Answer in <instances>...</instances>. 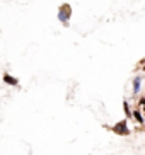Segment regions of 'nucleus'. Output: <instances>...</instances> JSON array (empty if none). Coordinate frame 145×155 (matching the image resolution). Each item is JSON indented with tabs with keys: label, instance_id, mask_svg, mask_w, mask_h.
Listing matches in <instances>:
<instances>
[{
	"label": "nucleus",
	"instance_id": "nucleus-1",
	"mask_svg": "<svg viewBox=\"0 0 145 155\" xmlns=\"http://www.w3.org/2000/svg\"><path fill=\"white\" fill-rule=\"evenodd\" d=\"M70 17H72V7H70V4H62V5H60V9H58L60 22L63 24V26H68Z\"/></svg>",
	"mask_w": 145,
	"mask_h": 155
},
{
	"label": "nucleus",
	"instance_id": "nucleus-2",
	"mask_svg": "<svg viewBox=\"0 0 145 155\" xmlns=\"http://www.w3.org/2000/svg\"><path fill=\"white\" fill-rule=\"evenodd\" d=\"M111 131L116 133V135H120V137H128V135L132 133V130L128 128L126 121L121 119V121H118V123H114L113 126H111Z\"/></svg>",
	"mask_w": 145,
	"mask_h": 155
},
{
	"label": "nucleus",
	"instance_id": "nucleus-3",
	"mask_svg": "<svg viewBox=\"0 0 145 155\" xmlns=\"http://www.w3.org/2000/svg\"><path fill=\"white\" fill-rule=\"evenodd\" d=\"M140 85H142V77H140V75L133 77V89H132V96L133 97L138 96V92H140Z\"/></svg>",
	"mask_w": 145,
	"mask_h": 155
},
{
	"label": "nucleus",
	"instance_id": "nucleus-4",
	"mask_svg": "<svg viewBox=\"0 0 145 155\" xmlns=\"http://www.w3.org/2000/svg\"><path fill=\"white\" fill-rule=\"evenodd\" d=\"M2 80H4L7 85H12V87H17V85H19V80H17L15 77H12V75H9V73H4Z\"/></svg>",
	"mask_w": 145,
	"mask_h": 155
},
{
	"label": "nucleus",
	"instance_id": "nucleus-5",
	"mask_svg": "<svg viewBox=\"0 0 145 155\" xmlns=\"http://www.w3.org/2000/svg\"><path fill=\"white\" fill-rule=\"evenodd\" d=\"M132 118L135 119L138 124H143L145 123V118H143V113L142 111H138V109H135V111H132Z\"/></svg>",
	"mask_w": 145,
	"mask_h": 155
},
{
	"label": "nucleus",
	"instance_id": "nucleus-6",
	"mask_svg": "<svg viewBox=\"0 0 145 155\" xmlns=\"http://www.w3.org/2000/svg\"><path fill=\"white\" fill-rule=\"evenodd\" d=\"M123 109H125L126 118H132V109H130V104H128L126 101H123Z\"/></svg>",
	"mask_w": 145,
	"mask_h": 155
},
{
	"label": "nucleus",
	"instance_id": "nucleus-7",
	"mask_svg": "<svg viewBox=\"0 0 145 155\" xmlns=\"http://www.w3.org/2000/svg\"><path fill=\"white\" fill-rule=\"evenodd\" d=\"M138 104H140V106H145V97H142V99L138 101Z\"/></svg>",
	"mask_w": 145,
	"mask_h": 155
},
{
	"label": "nucleus",
	"instance_id": "nucleus-8",
	"mask_svg": "<svg viewBox=\"0 0 145 155\" xmlns=\"http://www.w3.org/2000/svg\"><path fill=\"white\" fill-rule=\"evenodd\" d=\"M142 63H143V65H145V60H143V61H142Z\"/></svg>",
	"mask_w": 145,
	"mask_h": 155
},
{
	"label": "nucleus",
	"instance_id": "nucleus-9",
	"mask_svg": "<svg viewBox=\"0 0 145 155\" xmlns=\"http://www.w3.org/2000/svg\"><path fill=\"white\" fill-rule=\"evenodd\" d=\"M143 70H145V65H143Z\"/></svg>",
	"mask_w": 145,
	"mask_h": 155
}]
</instances>
